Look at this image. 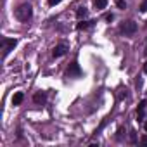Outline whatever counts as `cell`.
<instances>
[{
	"label": "cell",
	"instance_id": "obj_14",
	"mask_svg": "<svg viewBox=\"0 0 147 147\" xmlns=\"http://www.w3.org/2000/svg\"><path fill=\"white\" fill-rule=\"evenodd\" d=\"M61 2H62V0H49L50 5H57V4H61Z\"/></svg>",
	"mask_w": 147,
	"mask_h": 147
},
{
	"label": "cell",
	"instance_id": "obj_12",
	"mask_svg": "<svg viewBox=\"0 0 147 147\" xmlns=\"http://www.w3.org/2000/svg\"><path fill=\"white\" fill-rule=\"evenodd\" d=\"M140 12H147V0H144L140 5Z\"/></svg>",
	"mask_w": 147,
	"mask_h": 147
},
{
	"label": "cell",
	"instance_id": "obj_17",
	"mask_svg": "<svg viewBox=\"0 0 147 147\" xmlns=\"http://www.w3.org/2000/svg\"><path fill=\"white\" fill-rule=\"evenodd\" d=\"M144 71H145V75H147V62L144 64Z\"/></svg>",
	"mask_w": 147,
	"mask_h": 147
},
{
	"label": "cell",
	"instance_id": "obj_10",
	"mask_svg": "<svg viewBox=\"0 0 147 147\" xmlns=\"http://www.w3.org/2000/svg\"><path fill=\"white\" fill-rule=\"evenodd\" d=\"M92 23H94V21H90V23H87V21H82V23H78V24H76V28H78V30H87V28H88Z\"/></svg>",
	"mask_w": 147,
	"mask_h": 147
},
{
	"label": "cell",
	"instance_id": "obj_11",
	"mask_svg": "<svg viewBox=\"0 0 147 147\" xmlns=\"http://www.w3.org/2000/svg\"><path fill=\"white\" fill-rule=\"evenodd\" d=\"M116 5L119 9H126V2H125V0H116Z\"/></svg>",
	"mask_w": 147,
	"mask_h": 147
},
{
	"label": "cell",
	"instance_id": "obj_5",
	"mask_svg": "<svg viewBox=\"0 0 147 147\" xmlns=\"http://www.w3.org/2000/svg\"><path fill=\"white\" fill-rule=\"evenodd\" d=\"M67 52V45L66 43H59V45H55V49L52 50V55L54 57H61V55H64Z\"/></svg>",
	"mask_w": 147,
	"mask_h": 147
},
{
	"label": "cell",
	"instance_id": "obj_16",
	"mask_svg": "<svg viewBox=\"0 0 147 147\" xmlns=\"http://www.w3.org/2000/svg\"><path fill=\"white\" fill-rule=\"evenodd\" d=\"M113 18H114L113 14H107V16H106V21H113Z\"/></svg>",
	"mask_w": 147,
	"mask_h": 147
},
{
	"label": "cell",
	"instance_id": "obj_3",
	"mask_svg": "<svg viewBox=\"0 0 147 147\" xmlns=\"http://www.w3.org/2000/svg\"><path fill=\"white\" fill-rule=\"evenodd\" d=\"M16 43H18V42H16L14 38H4V40H2V45H4V55H7V54L16 47Z\"/></svg>",
	"mask_w": 147,
	"mask_h": 147
},
{
	"label": "cell",
	"instance_id": "obj_7",
	"mask_svg": "<svg viewBox=\"0 0 147 147\" xmlns=\"http://www.w3.org/2000/svg\"><path fill=\"white\" fill-rule=\"evenodd\" d=\"M24 100V94L23 92H16L12 97V106H21V102Z\"/></svg>",
	"mask_w": 147,
	"mask_h": 147
},
{
	"label": "cell",
	"instance_id": "obj_4",
	"mask_svg": "<svg viewBox=\"0 0 147 147\" xmlns=\"http://www.w3.org/2000/svg\"><path fill=\"white\" fill-rule=\"evenodd\" d=\"M80 75H82V69H80L78 62H76V61H75V62H71L69 67H67V76L71 78V76H80Z\"/></svg>",
	"mask_w": 147,
	"mask_h": 147
},
{
	"label": "cell",
	"instance_id": "obj_1",
	"mask_svg": "<svg viewBox=\"0 0 147 147\" xmlns=\"http://www.w3.org/2000/svg\"><path fill=\"white\" fill-rule=\"evenodd\" d=\"M31 14H33V7H31L30 4H23V5H19V7L16 9V18H18L19 21H23V23H26V21L31 18Z\"/></svg>",
	"mask_w": 147,
	"mask_h": 147
},
{
	"label": "cell",
	"instance_id": "obj_2",
	"mask_svg": "<svg viewBox=\"0 0 147 147\" xmlns=\"http://www.w3.org/2000/svg\"><path fill=\"white\" fill-rule=\"evenodd\" d=\"M119 31H121L123 35H126V36H131V35H135V31H137V23L126 21V23H123V24L119 26Z\"/></svg>",
	"mask_w": 147,
	"mask_h": 147
},
{
	"label": "cell",
	"instance_id": "obj_15",
	"mask_svg": "<svg viewBox=\"0 0 147 147\" xmlns=\"http://www.w3.org/2000/svg\"><path fill=\"white\" fill-rule=\"evenodd\" d=\"M140 142H142V144H145V145H147V135H144V137H142V138H140Z\"/></svg>",
	"mask_w": 147,
	"mask_h": 147
},
{
	"label": "cell",
	"instance_id": "obj_6",
	"mask_svg": "<svg viewBox=\"0 0 147 147\" xmlns=\"http://www.w3.org/2000/svg\"><path fill=\"white\" fill-rule=\"evenodd\" d=\"M33 100H35L36 104H43V102L47 100V94H45V92H36V94L33 95Z\"/></svg>",
	"mask_w": 147,
	"mask_h": 147
},
{
	"label": "cell",
	"instance_id": "obj_8",
	"mask_svg": "<svg viewBox=\"0 0 147 147\" xmlns=\"http://www.w3.org/2000/svg\"><path fill=\"white\" fill-rule=\"evenodd\" d=\"M94 5H95V9L102 11V9H106V5H107V0H94Z\"/></svg>",
	"mask_w": 147,
	"mask_h": 147
},
{
	"label": "cell",
	"instance_id": "obj_18",
	"mask_svg": "<svg viewBox=\"0 0 147 147\" xmlns=\"http://www.w3.org/2000/svg\"><path fill=\"white\" fill-rule=\"evenodd\" d=\"M144 130H145V131H147V121H145V123H144Z\"/></svg>",
	"mask_w": 147,
	"mask_h": 147
},
{
	"label": "cell",
	"instance_id": "obj_9",
	"mask_svg": "<svg viewBox=\"0 0 147 147\" xmlns=\"http://www.w3.org/2000/svg\"><path fill=\"white\" fill-rule=\"evenodd\" d=\"M87 14H88V11H87L85 7H80V9L76 11V18H78V19H85Z\"/></svg>",
	"mask_w": 147,
	"mask_h": 147
},
{
	"label": "cell",
	"instance_id": "obj_13",
	"mask_svg": "<svg viewBox=\"0 0 147 147\" xmlns=\"http://www.w3.org/2000/svg\"><path fill=\"white\" fill-rule=\"evenodd\" d=\"M147 107V100H140V104H138V109H145Z\"/></svg>",
	"mask_w": 147,
	"mask_h": 147
}]
</instances>
